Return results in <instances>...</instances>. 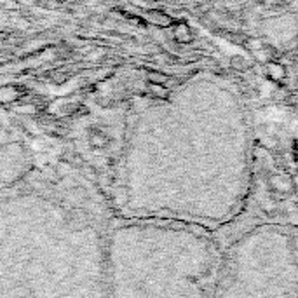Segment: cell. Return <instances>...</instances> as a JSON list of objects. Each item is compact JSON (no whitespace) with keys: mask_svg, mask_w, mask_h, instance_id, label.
<instances>
[{"mask_svg":"<svg viewBox=\"0 0 298 298\" xmlns=\"http://www.w3.org/2000/svg\"><path fill=\"white\" fill-rule=\"evenodd\" d=\"M91 145H93V147H105L106 138L101 136V134H95V136L91 138Z\"/></svg>","mask_w":298,"mask_h":298,"instance_id":"cell-3","label":"cell"},{"mask_svg":"<svg viewBox=\"0 0 298 298\" xmlns=\"http://www.w3.org/2000/svg\"><path fill=\"white\" fill-rule=\"evenodd\" d=\"M270 185H272L274 190H277V192L281 194H286L291 190V182L290 178H286V176H274L272 180H270Z\"/></svg>","mask_w":298,"mask_h":298,"instance_id":"cell-1","label":"cell"},{"mask_svg":"<svg viewBox=\"0 0 298 298\" xmlns=\"http://www.w3.org/2000/svg\"><path fill=\"white\" fill-rule=\"evenodd\" d=\"M267 74L270 75V79H274V81H281V79L286 75V70H284L281 65L277 63H270L269 68H267Z\"/></svg>","mask_w":298,"mask_h":298,"instance_id":"cell-2","label":"cell"}]
</instances>
